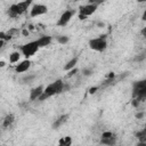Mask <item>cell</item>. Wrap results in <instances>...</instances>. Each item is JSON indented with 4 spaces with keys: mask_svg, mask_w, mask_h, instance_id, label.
<instances>
[{
    "mask_svg": "<svg viewBox=\"0 0 146 146\" xmlns=\"http://www.w3.org/2000/svg\"><path fill=\"white\" fill-rule=\"evenodd\" d=\"M76 63H78V57H73L72 59H70V60L64 65V70H65V71H70V70L74 68L75 65H76Z\"/></svg>",
    "mask_w": 146,
    "mask_h": 146,
    "instance_id": "obj_14",
    "label": "cell"
},
{
    "mask_svg": "<svg viewBox=\"0 0 146 146\" xmlns=\"http://www.w3.org/2000/svg\"><path fill=\"white\" fill-rule=\"evenodd\" d=\"M57 41L60 43V44H65L68 42V36L66 35H60V36H57Z\"/></svg>",
    "mask_w": 146,
    "mask_h": 146,
    "instance_id": "obj_19",
    "label": "cell"
},
{
    "mask_svg": "<svg viewBox=\"0 0 146 146\" xmlns=\"http://www.w3.org/2000/svg\"><path fill=\"white\" fill-rule=\"evenodd\" d=\"M47 11H48V7L46 5L36 3V5H33L32 8L30 9V15L31 17H38V16L47 14Z\"/></svg>",
    "mask_w": 146,
    "mask_h": 146,
    "instance_id": "obj_7",
    "label": "cell"
},
{
    "mask_svg": "<svg viewBox=\"0 0 146 146\" xmlns=\"http://www.w3.org/2000/svg\"><path fill=\"white\" fill-rule=\"evenodd\" d=\"M144 129H145V131H146V125H145V128H144Z\"/></svg>",
    "mask_w": 146,
    "mask_h": 146,
    "instance_id": "obj_29",
    "label": "cell"
},
{
    "mask_svg": "<svg viewBox=\"0 0 146 146\" xmlns=\"http://www.w3.org/2000/svg\"><path fill=\"white\" fill-rule=\"evenodd\" d=\"M143 115H144V113H139V114H136V117H137V119H139V117H141Z\"/></svg>",
    "mask_w": 146,
    "mask_h": 146,
    "instance_id": "obj_26",
    "label": "cell"
},
{
    "mask_svg": "<svg viewBox=\"0 0 146 146\" xmlns=\"http://www.w3.org/2000/svg\"><path fill=\"white\" fill-rule=\"evenodd\" d=\"M36 42H38L40 48L47 47V46H49L51 43V36L50 35H42L39 39H36Z\"/></svg>",
    "mask_w": 146,
    "mask_h": 146,
    "instance_id": "obj_11",
    "label": "cell"
},
{
    "mask_svg": "<svg viewBox=\"0 0 146 146\" xmlns=\"http://www.w3.org/2000/svg\"><path fill=\"white\" fill-rule=\"evenodd\" d=\"M112 136H114L111 131H104L103 133H102V138H110V137H112Z\"/></svg>",
    "mask_w": 146,
    "mask_h": 146,
    "instance_id": "obj_20",
    "label": "cell"
},
{
    "mask_svg": "<svg viewBox=\"0 0 146 146\" xmlns=\"http://www.w3.org/2000/svg\"><path fill=\"white\" fill-rule=\"evenodd\" d=\"M67 120H68V115H67V114H63V115H60V116H59L58 119H56V121L54 122L52 128H54V129H58V128L62 127Z\"/></svg>",
    "mask_w": 146,
    "mask_h": 146,
    "instance_id": "obj_12",
    "label": "cell"
},
{
    "mask_svg": "<svg viewBox=\"0 0 146 146\" xmlns=\"http://www.w3.org/2000/svg\"><path fill=\"white\" fill-rule=\"evenodd\" d=\"M136 137L138 138L140 145H143L144 143H146V131H145V129L141 130V131H138V132L136 133Z\"/></svg>",
    "mask_w": 146,
    "mask_h": 146,
    "instance_id": "obj_17",
    "label": "cell"
},
{
    "mask_svg": "<svg viewBox=\"0 0 146 146\" xmlns=\"http://www.w3.org/2000/svg\"><path fill=\"white\" fill-rule=\"evenodd\" d=\"M97 9V5L96 3H88L84 6L80 7V14H79V18L80 19H84L86 17L92 15Z\"/></svg>",
    "mask_w": 146,
    "mask_h": 146,
    "instance_id": "obj_6",
    "label": "cell"
},
{
    "mask_svg": "<svg viewBox=\"0 0 146 146\" xmlns=\"http://www.w3.org/2000/svg\"><path fill=\"white\" fill-rule=\"evenodd\" d=\"M32 0H25V1H21L18 3H15V5H11L9 7V10H8V14L10 17H16V16H19L22 14H24L27 8L30 7Z\"/></svg>",
    "mask_w": 146,
    "mask_h": 146,
    "instance_id": "obj_2",
    "label": "cell"
},
{
    "mask_svg": "<svg viewBox=\"0 0 146 146\" xmlns=\"http://www.w3.org/2000/svg\"><path fill=\"white\" fill-rule=\"evenodd\" d=\"M100 143L102 144H106V145H114L115 144V137L112 136L110 138H102L100 139Z\"/></svg>",
    "mask_w": 146,
    "mask_h": 146,
    "instance_id": "obj_18",
    "label": "cell"
},
{
    "mask_svg": "<svg viewBox=\"0 0 146 146\" xmlns=\"http://www.w3.org/2000/svg\"><path fill=\"white\" fill-rule=\"evenodd\" d=\"M31 60L29 59V58H26V59H24V60H22V62H19L16 66H15V71H16V73H23V72H26L30 67H31Z\"/></svg>",
    "mask_w": 146,
    "mask_h": 146,
    "instance_id": "obj_9",
    "label": "cell"
},
{
    "mask_svg": "<svg viewBox=\"0 0 146 146\" xmlns=\"http://www.w3.org/2000/svg\"><path fill=\"white\" fill-rule=\"evenodd\" d=\"M140 34H141L143 36H145V38H146V26L141 29V31H140Z\"/></svg>",
    "mask_w": 146,
    "mask_h": 146,
    "instance_id": "obj_22",
    "label": "cell"
},
{
    "mask_svg": "<svg viewBox=\"0 0 146 146\" xmlns=\"http://www.w3.org/2000/svg\"><path fill=\"white\" fill-rule=\"evenodd\" d=\"M141 19H143V21H146V9H145V11H144L143 15H141Z\"/></svg>",
    "mask_w": 146,
    "mask_h": 146,
    "instance_id": "obj_25",
    "label": "cell"
},
{
    "mask_svg": "<svg viewBox=\"0 0 146 146\" xmlns=\"http://www.w3.org/2000/svg\"><path fill=\"white\" fill-rule=\"evenodd\" d=\"M138 2H144V1H146V0H137Z\"/></svg>",
    "mask_w": 146,
    "mask_h": 146,
    "instance_id": "obj_28",
    "label": "cell"
},
{
    "mask_svg": "<svg viewBox=\"0 0 146 146\" xmlns=\"http://www.w3.org/2000/svg\"><path fill=\"white\" fill-rule=\"evenodd\" d=\"M39 48H40V47H39L36 40H34V41H30V42L23 44V46L21 47V51H22V54H23L26 58H30V57H32V56L39 50Z\"/></svg>",
    "mask_w": 146,
    "mask_h": 146,
    "instance_id": "obj_5",
    "label": "cell"
},
{
    "mask_svg": "<svg viewBox=\"0 0 146 146\" xmlns=\"http://www.w3.org/2000/svg\"><path fill=\"white\" fill-rule=\"evenodd\" d=\"M76 72V68H72V70H70V73H68V76H71V75H73L74 73Z\"/></svg>",
    "mask_w": 146,
    "mask_h": 146,
    "instance_id": "obj_24",
    "label": "cell"
},
{
    "mask_svg": "<svg viewBox=\"0 0 146 146\" xmlns=\"http://www.w3.org/2000/svg\"><path fill=\"white\" fill-rule=\"evenodd\" d=\"M58 144L60 146H70L72 144V139L70 136H66V137H62L59 140H58Z\"/></svg>",
    "mask_w": 146,
    "mask_h": 146,
    "instance_id": "obj_16",
    "label": "cell"
},
{
    "mask_svg": "<svg viewBox=\"0 0 146 146\" xmlns=\"http://www.w3.org/2000/svg\"><path fill=\"white\" fill-rule=\"evenodd\" d=\"M14 121H15V116H14L13 114H8V115L3 119V121H2V127H3V128H9V127L14 123Z\"/></svg>",
    "mask_w": 146,
    "mask_h": 146,
    "instance_id": "obj_13",
    "label": "cell"
},
{
    "mask_svg": "<svg viewBox=\"0 0 146 146\" xmlns=\"http://www.w3.org/2000/svg\"><path fill=\"white\" fill-rule=\"evenodd\" d=\"M21 58V52L19 51H13L10 55H9V63L14 64V63H18Z\"/></svg>",
    "mask_w": 146,
    "mask_h": 146,
    "instance_id": "obj_15",
    "label": "cell"
},
{
    "mask_svg": "<svg viewBox=\"0 0 146 146\" xmlns=\"http://www.w3.org/2000/svg\"><path fill=\"white\" fill-rule=\"evenodd\" d=\"M88 44H89L90 49H92L95 51H98V52H102L107 48V40H106L105 35H100V36L90 39Z\"/></svg>",
    "mask_w": 146,
    "mask_h": 146,
    "instance_id": "obj_4",
    "label": "cell"
},
{
    "mask_svg": "<svg viewBox=\"0 0 146 146\" xmlns=\"http://www.w3.org/2000/svg\"><path fill=\"white\" fill-rule=\"evenodd\" d=\"M23 34H25V35H26V34H29V32H27V31H23Z\"/></svg>",
    "mask_w": 146,
    "mask_h": 146,
    "instance_id": "obj_27",
    "label": "cell"
},
{
    "mask_svg": "<svg viewBox=\"0 0 146 146\" xmlns=\"http://www.w3.org/2000/svg\"><path fill=\"white\" fill-rule=\"evenodd\" d=\"M92 73V70H83V74L84 75H90Z\"/></svg>",
    "mask_w": 146,
    "mask_h": 146,
    "instance_id": "obj_21",
    "label": "cell"
},
{
    "mask_svg": "<svg viewBox=\"0 0 146 146\" xmlns=\"http://www.w3.org/2000/svg\"><path fill=\"white\" fill-rule=\"evenodd\" d=\"M97 89H98V87H94V88H90V90H89V92H90V94H95Z\"/></svg>",
    "mask_w": 146,
    "mask_h": 146,
    "instance_id": "obj_23",
    "label": "cell"
},
{
    "mask_svg": "<svg viewBox=\"0 0 146 146\" xmlns=\"http://www.w3.org/2000/svg\"><path fill=\"white\" fill-rule=\"evenodd\" d=\"M63 90H64V82H63L60 79H58V80L51 82L50 84H48V86L44 88L43 94L39 97V100H41V102H42V100H46L47 98H49V97H51V96H55V95L60 94Z\"/></svg>",
    "mask_w": 146,
    "mask_h": 146,
    "instance_id": "obj_1",
    "label": "cell"
},
{
    "mask_svg": "<svg viewBox=\"0 0 146 146\" xmlns=\"http://www.w3.org/2000/svg\"><path fill=\"white\" fill-rule=\"evenodd\" d=\"M132 95L136 100H143L146 98V79L133 82Z\"/></svg>",
    "mask_w": 146,
    "mask_h": 146,
    "instance_id": "obj_3",
    "label": "cell"
},
{
    "mask_svg": "<svg viewBox=\"0 0 146 146\" xmlns=\"http://www.w3.org/2000/svg\"><path fill=\"white\" fill-rule=\"evenodd\" d=\"M43 90H44V87L41 84V86H38L35 88H33L30 92V99L31 100H35V99H39V97L43 94Z\"/></svg>",
    "mask_w": 146,
    "mask_h": 146,
    "instance_id": "obj_10",
    "label": "cell"
},
{
    "mask_svg": "<svg viewBox=\"0 0 146 146\" xmlns=\"http://www.w3.org/2000/svg\"><path fill=\"white\" fill-rule=\"evenodd\" d=\"M73 15H74V11H73V10H65V11L60 15V17L58 18L57 25H58V26H65V25H67V23L71 21V18H72Z\"/></svg>",
    "mask_w": 146,
    "mask_h": 146,
    "instance_id": "obj_8",
    "label": "cell"
}]
</instances>
